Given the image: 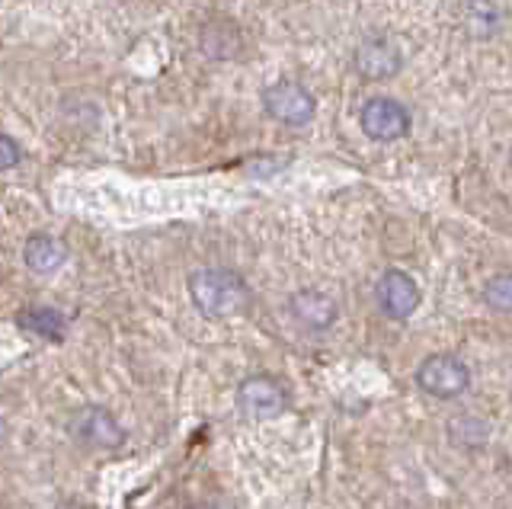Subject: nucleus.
Listing matches in <instances>:
<instances>
[{
	"mask_svg": "<svg viewBox=\"0 0 512 509\" xmlns=\"http://www.w3.org/2000/svg\"><path fill=\"white\" fill-rule=\"evenodd\" d=\"M359 125L372 141L388 145V141H400L410 132V113L404 103H397L391 97H372L362 106Z\"/></svg>",
	"mask_w": 512,
	"mask_h": 509,
	"instance_id": "20e7f679",
	"label": "nucleus"
},
{
	"mask_svg": "<svg viewBox=\"0 0 512 509\" xmlns=\"http://www.w3.org/2000/svg\"><path fill=\"white\" fill-rule=\"evenodd\" d=\"M16 164H20V148H16L13 138L0 132V170H13Z\"/></svg>",
	"mask_w": 512,
	"mask_h": 509,
	"instance_id": "ddd939ff",
	"label": "nucleus"
},
{
	"mask_svg": "<svg viewBox=\"0 0 512 509\" xmlns=\"http://www.w3.org/2000/svg\"><path fill=\"white\" fill-rule=\"evenodd\" d=\"M20 327L29 333H39V337H45V340L64 337V317L52 308H26L20 314Z\"/></svg>",
	"mask_w": 512,
	"mask_h": 509,
	"instance_id": "9b49d317",
	"label": "nucleus"
},
{
	"mask_svg": "<svg viewBox=\"0 0 512 509\" xmlns=\"http://www.w3.org/2000/svg\"><path fill=\"white\" fill-rule=\"evenodd\" d=\"M189 509H212V506H189Z\"/></svg>",
	"mask_w": 512,
	"mask_h": 509,
	"instance_id": "4468645a",
	"label": "nucleus"
},
{
	"mask_svg": "<svg viewBox=\"0 0 512 509\" xmlns=\"http://www.w3.org/2000/svg\"><path fill=\"white\" fill-rule=\"evenodd\" d=\"M416 385L426 394L442 397V401H452V397L464 394L471 385V372L458 356H429L420 369H416Z\"/></svg>",
	"mask_w": 512,
	"mask_h": 509,
	"instance_id": "f03ea898",
	"label": "nucleus"
},
{
	"mask_svg": "<svg viewBox=\"0 0 512 509\" xmlns=\"http://www.w3.org/2000/svg\"><path fill=\"white\" fill-rule=\"evenodd\" d=\"M375 301L378 308L391 317V321H407V317L420 308V285L400 269H388L375 282Z\"/></svg>",
	"mask_w": 512,
	"mask_h": 509,
	"instance_id": "423d86ee",
	"label": "nucleus"
},
{
	"mask_svg": "<svg viewBox=\"0 0 512 509\" xmlns=\"http://www.w3.org/2000/svg\"><path fill=\"white\" fill-rule=\"evenodd\" d=\"M352 65L365 81H388L404 68V52L391 39H365L352 55Z\"/></svg>",
	"mask_w": 512,
	"mask_h": 509,
	"instance_id": "0eeeda50",
	"label": "nucleus"
},
{
	"mask_svg": "<svg viewBox=\"0 0 512 509\" xmlns=\"http://www.w3.org/2000/svg\"><path fill=\"white\" fill-rule=\"evenodd\" d=\"M23 260L32 273H55V269L68 260V247H64L58 237L52 234H32L26 241V250H23Z\"/></svg>",
	"mask_w": 512,
	"mask_h": 509,
	"instance_id": "9d476101",
	"label": "nucleus"
},
{
	"mask_svg": "<svg viewBox=\"0 0 512 509\" xmlns=\"http://www.w3.org/2000/svg\"><path fill=\"white\" fill-rule=\"evenodd\" d=\"M288 308H292L295 321L304 324L308 330H327L333 321H336V301L327 295V292H317V289H301L292 295L288 301Z\"/></svg>",
	"mask_w": 512,
	"mask_h": 509,
	"instance_id": "1a4fd4ad",
	"label": "nucleus"
},
{
	"mask_svg": "<svg viewBox=\"0 0 512 509\" xmlns=\"http://www.w3.org/2000/svg\"><path fill=\"white\" fill-rule=\"evenodd\" d=\"M237 407L253 420H272L288 407V394L276 378L269 375H253L240 381L237 388Z\"/></svg>",
	"mask_w": 512,
	"mask_h": 509,
	"instance_id": "39448f33",
	"label": "nucleus"
},
{
	"mask_svg": "<svg viewBox=\"0 0 512 509\" xmlns=\"http://www.w3.org/2000/svg\"><path fill=\"white\" fill-rule=\"evenodd\" d=\"M509 167H512V151H509Z\"/></svg>",
	"mask_w": 512,
	"mask_h": 509,
	"instance_id": "2eb2a0df",
	"label": "nucleus"
},
{
	"mask_svg": "<svg viewBox=\"0 0 512 509\" xmlns=\"http://www.w3.org/2000/svg\"><path fill=\"white\" fill-rule=\"evenodd\" d=\"M74 436L90 449H119L125 442V429L106 407H84L74 417Z\"/></svg>",
	"mask_w": 512,
	"mask_h": 509,
	"instance_id": "6e6552de",
	"label": "nucleus"
},
{
	"mask_svg": "<svg viewBox=\"0 0 512 509\" xmlns=\"http://www.w3.org/2000/svg\"><path fill=\"white\" fill-rule=\"evenodd\" d=\"M263 106L266 113L282 122V125H292V129H298V125H308L317 113V103L314 97L308 93V87H301L295 81H279L266 87L263 93Z\"/></svg>",
	"mask_w": 512,
	"mask_h": 509,
	"instance_id": "7ed1b4c3",
	"label": "nucleus"
},
{
	"mask_svg": "<svg viewBox=\"0 0 512 509\" xmlns=\"http://www.w3.org/2000/svg\"><path fill=\"white\" fill-rule=\"evenodd\" d=\"M484 301H487V308H493V311L512 314V273L493 276L484 285Z\"/></svg>",
	"mask_w": 512,
	"mask_h": 509,
	"instance_id": "f8f14e48",
	"label": "nucleus"
},
{
	"mask_svg": "<svg viewBox=\"0 0 512 509\" xmlns=\"http://www.w3.org/2000/svg\"><path fill=\"white\" fill-rule=\"evenodd\" d=\"M189 298L205 317H234L247 308L250 289L231 269H199L189 276Z\"/></svg>",
	"mask_w": 512,
	"mask_h": 509,
	"instance_id": "f257e3e1",
	"label": "nucleus"
}]
</instances>
